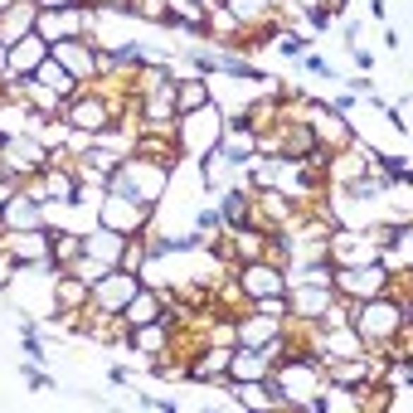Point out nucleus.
<instances>
[{
  "label": "nucleus",
  "instance_id": "nucleus-1",
  "mask_svg": "<svg viewBox=\"0 0 413 413\" xmlns=\"http://www.w3.org/2000/svg\"><path fill=\"white\" fill-rule=\"evenodd\" d=\"M49 59V44L40 40H20V44H10V59H5V68H30V64H44Z\"/></svg>",
  "mask_w": 413,
  "mask_h": 413
},
{
  "label": "nucleus",
  "instance_id": "nucleus-2",
  "mask_svg": "<svg viewBox=\"0 0 413 413\" xmlns=\"http://www.w3.org/2000/svg\"><path fill=\"white\" fill-rule=\"evenodd\" d=\"M68 122L83 126V131H97V126L107 122V107H102L97 97H88V102H73V107H68Z\"/></svg>",
  "mask_w": 413,
  "mask_h": 413
},
{
  "label": "nucleus",
  "instance_id": "nucleus-3",
  "mask_svg": "<svg viewBox=\"0 0 413 413\" xmlns=\"http://www.w3.org/2000/svg\"><path fill=\"white\" fill-rule=\"evenodd\" d=\"M244 287H248V292H277V287H282V277H277L273 268L253 263V268H248V277H244Z\"/></svg>",
  "mask_w": 413,
  "mask_h": 413
},
{
  "label": "nucleus",
  "instance_id": "nucleus-4",
  "mask_svg": "<svg viewBox=\"0 0 413 413\" xmlns=\"http://www.w3.org/2000/svg\"><path fill=\"white\" fill-rule=\"evenodd\" d=\"M126 321H131V326H146V321H161V316H156V297H151V292H141V301L131 306V316H126Z\"/></svg>",
  "mask_w": 413,
  "mask_h": 413
},
{
  "label": "nucleus",
  "instance_id": "nucleus-5",
  "mask_svg": "<svg viewBox=\"0 0 413 413\" xmlns=\"http://www.w3.org/2000/svg\"><path fill=\"white\" fill-rule=\"evenodd\" d=\"M244 214H248V195H244V190H229V195H224V219L239 224Z\"/></svg>",
  "mask_w": 413,
  "mask_h": 413
},
{
  "label": "nucleus",
  "instance_id": "nucleus-6",
  "mask_svg": "<svg viewBox=\"0 0 413 413\" xmlns=\"http://www.w3.org/2000/svg\"><path fill=\"white\" fill-rule=\"evenodd\" d=\"M277 49L292 54V59H301V54H306V40H301V35H277Z\"/></svg>",
  "mask_w": 413,
  "mask_h": 413
}]
</instances>
